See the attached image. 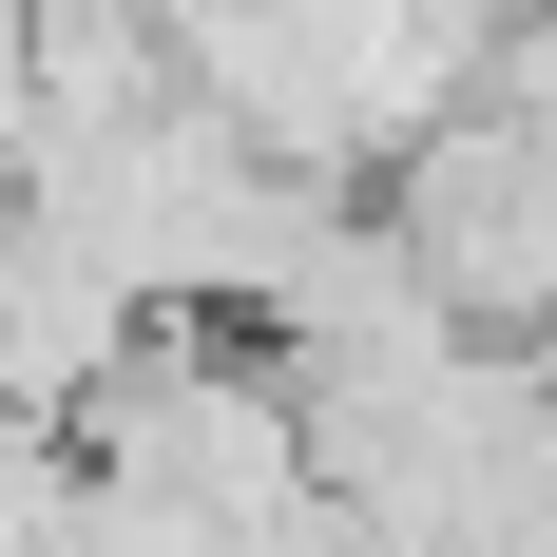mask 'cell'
Here are the masks:
<instances>
[{"label":"cell","instance_id":"obj_1","mask_svg":"<svg viewBox=\"0 0 557 557\" xmlns=\"http://www.w3.org/2000/svg\"><path fill=\"white\" fill-rule=\"evenodd\" d=\"M385 231L481 346H557V97H443L385 154Z\"/></svg>","mask_w":557,"mask_h":557},{"label":"cell","instance_id":"obj_2","mask_svg":"<svg viewBox=\"0 0 557 557\" xmlns=\"http://www.w3.org/2000/svg\"><path fill=\"white\" fill-rule=\"evenodd\" d=\"M154 327L135 288L77 250V231L39 212V193H0V404H39V423H77V385H97L115 346Z\"/></svg>","mask_w":557,"mask_h":557}]
</instances>
